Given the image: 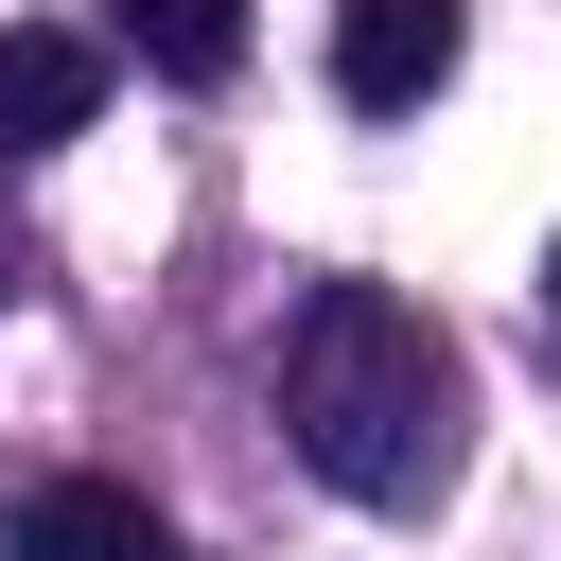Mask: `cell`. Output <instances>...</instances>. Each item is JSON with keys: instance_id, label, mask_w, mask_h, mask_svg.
<instances>
[{"instance_id": "cell-1", "label": "cell", "mask_w": 561, "mask_h": 561, "mask_svg": "<svg viewBox=\"0 0 561 561\" xmlns=\"http://www.w3.org/2000/svg\"><path fill=\"white\" fill-rule=\"evenodd\" d=\"M280 438L351 508H421L456 473V333L386 280H316L298 333H280Z\"/></svg>"}, {"instance_id": "cell-2", "label": "cell", "mask_w": 561, "mask_h": 561, "mask_svg": "<svg viewBox=\"0 0 561 561\" xmlns=\"http://www.w3.org/2000/svg\"><path fill=\"white\" fill-rule=\"evenodd\" d=\"M333 88H351L368 123L438 105V88H456V0H351V18H333Z\"/></svg>"}, {"instance_id": "cell-3", "label": "cell", "mask_w": 561, "mask_h": 561, "mask_svg": "<svg viewBox=\"0 0 561 561\" xmlns=\"http://www.w3.org/2000/svg\"><path fill=\"white\" fill-rule=\"evenodd\" d=\"M88 105H105V35H70V18H18V35H0V158H53V140H88Z\"/></svg>"}, {"instance_id": "cell-4", "label": "cell", "mask_w": 561, "mask_h": 561, "mask_svg": "<svg viewBox=\"0 0 561 561\" xmlns=\"http://www.w3.org/2000/svg\"><path fill=\"white\" fill-rule=\"evenodd\" d=\"M18 561H175V526H158L123 473H53V491L18 508Z\"/></svg>"}, {"instance_id": "cell-5", "label": "cell", "mask_w": 561, "mask_h": 561, "mask_svg": "<svg viewBox=\"0 0 561 561\" xmlns=\"http://www.w3.org/2000/svg\"><path fill=\"white\" fill-rule=\"evenodd\" d=\"M123 35H140V70H175V88H228V70H245V0H123Z\"/></svg>"}, {"instance_id": "cell-6", "label": "cell", "mask_w": 561, "mask_h": 561, "mask_svg": "<svg viewBox=\"0 0 561 561\" xmlns=\"http://www.w3.org/2000/svg\"><path fill=\"white\" fill-rule=\"evenodd\" d=\"M543 333H561V245H543Z\"/></svg>"}, {"instance_id": "cell-7", "label": "cell", "mask_w": 561, "mask_h": 561, "mask_svg": "<svg viewBox=\"0 0 561 561\" xmlns=\"http://www.w3.org/2000/svg\"><path fill=\"white\" fill-rule=\"evenodd\" d=\"M0 298H18V263H0Z\"/></svg>"}]
</instances>
